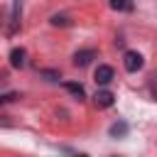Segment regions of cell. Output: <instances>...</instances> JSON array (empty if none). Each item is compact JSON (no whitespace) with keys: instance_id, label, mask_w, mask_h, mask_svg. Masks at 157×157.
Returning a JSON list of instances; mask_svg holds the SVG:
<instances>
[{"instance_id":"cell-1","label":"cell","mask_w":157,"mask_h":157,"mask_svg":"<svg viewBox=\"0 0 157 157\" xmlns=\"http://www.w3.org/2000/svg\"><path fill=\"white\" fill-rule=\"evenodd\" d=\"M123 66H125L128 74H135V71H140V69L145 66V56H142L140 52H135V49H128V52L123 54Z\"/></svg>"},{"instance_id":"cell-2","label":"cell","mask_w":157,"mask_h":157,"mask_svg":"<svg viewBox=\"0 0 157 157\" xmlns=\"http://www.w3.org/2000/svg\"><path fill=\"white\" fill-rule=\"evenodd\" d=\"M113 78H115V69L108 66V64H98V69L93 71V81H96L98 86H108Z\"/></svg>"},{"instance_id":"cell-3","label":"cell","mask_w":157,"mask_h":157,"mask_svg":"<svg viewBox=\"0 0 157 157\" xmlns=\"http://www.w3.org/2000/svg\"><path fill=\"white\" fill-rule=\"evenodd\" d=\"M96 56H98L96 49H78V52L74 54V66H88Z\"/></svg>"},{"instance_id":"cell-4","label":"cell","mask_w":157,"mask_h":157,"mask_svg":"<svg viewBox=\"0 0 157 157\" xmlns=\"http://www.w3.org/2000/svg\"><path fill=\"white\" fill-rule=\"evenodd\" d=\"M93 103H96V108H110V105L115 103V96H113L108 88H101V91H96Z\"/></svg>"},{"instance_id":"cell-5","label":"cell","mask_w":157,"mask_h":157,"mask_svg":"<svg viewBox=\"0 0 157 157\" xmlns=\"http://www.w3.org/2000/svg\"><path fill=\"white\" fill-rule=\"evenodd\" d=\"M25 56H27V52H25L22 47H15V49L10 52V66L22 69V66H25Z\"/></svg>"},{"instance_id":"cell-6","label":"cell","mask_w":157,"mask_h":157,"mask_svg":"<svg viewBox=\"0 0 157 157\" xmlns=\"http://www.w3.org/2000/svg\"><path fill=\"white\" fill-rule=\"evenodd\" d=\"M64 88H66V91H69V93H71L74 98H78V101H81V98L86 96V93H83V86H81V83H74V81H64Z\"/></svg>"},{"instance_id":"cell-7","label":"cell","mask_w":157,"mask_h":157,"mask_svg":"<svg viewBox=\"0 0 157 157\" xmlns=\"http://www.w3.org/2000/svg\"><path fill=\"white\" fill-rule=\"evenodd\" d=\"M20 10H22V5H20V0H15L12 2V17H10V32H17V27H20Z\"/></svg>"},{"instance_id":"cell-8","label":"cell","mask_w":157,"mask_h":157,"mask_svg":"<svg viewBox=\"0 0 157 157\" xmlns=\"http://www.w3.org/2000/svg\"><path fill=\"white\" fill-rule=\"evenodd\" d=\"M110 7L118 10V12H130L132 10V2L130 0H110Z\"/></svg>"},{"instance_id":"cell-9","label":"cell","mask_w":157,"mask_h":157,"mask_svg":"<svg viewBox=\"0 0 157 157\" xmlns=\"http://www.w3.org/2000/svg\"><path fill=\"white\" fill-rule=\"evenodd\" d=\"M128 132V125L125 123H115L113 128H110V137H120V135H125Z\"/></svg>"},{"instance_id":"cell-10","label":"cell","mask_w":157,"mask_h":157,"mask_svg":"<svg viewBox=\"0 0 157 157\" xmlns=\"http://www.w3.org/2000/svg\"><path fill=\"white\" fill-rule=\"evenodd\" d=\"M54 27H59V25H69V20L64 17V15H52V20H49Z\"/></svg>"},{"instance_id":"cell-11","label":"cell","mask_w":157,"mask_h":157,"mask_svg":"<svg viewBox=\"0 0 157 157\" xmlns=\"http://www.w3.org/2000/svg\"><path fill=\"white\" fill-rule=\"evenodd\" d=\"M15 98H17V93H2V96H0V105H2V103H10V101H15Z\"/></svg>"}]
</instances>
